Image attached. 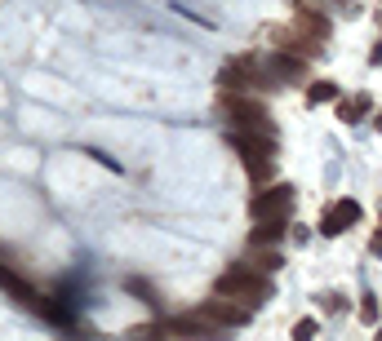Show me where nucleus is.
I'll use <instances>...</instances> for the list:
<instances>
[{"instance_id": "obj_6", "label": "nucleus", "mask_w": 382, "mask_h": 341, "mask_svg": "<svg viewBox=\"0 0 382 341\" xmlns=\"http://www.w3.org/2000/svg\"><path fill=\"white\" fill-rule=\"evenodd\" d=\"M0 288H5V292H14V301H23V306H36V310H45V301L36 297V288L23 279V275H14L9 266H0Z\"/></svg>"}, {"instance_id": "obj_5", "label": "nucleus", "mask_w": 382, "mask_h": 341, "mask_svg": "<svg viewBox=\"0 0 382 341\" xmlns=\"http://www.w3.org/2000/svg\"><path fill=\"white\" fill-rule=\"evenodd\" d=\"M356 222H360V204H356V200H338L333 208H324L320 235H342L347 226H356Z\"/></svg>"}, {"instance_id": "obj_7", "label": "nucleus", "mask_w": 382, "mask_h": 341, "mask_svg": "<svg viewBox=\"0 0 382 341\" xmlns=\"http://www.w3.org/2000/svg\"><path fill=\"white\" fill-rule=\"evenodd\" d=\"M267 75L294 84V80H302V75H307V62L294 58V53H272V58H267Z\"/></svg>"}, {"instance_id": "obj_8", "label": "nucleus", "mask_w": 382, "mask_h": 341, "mask_svg": "<svg viewBox=\"0 0 382 341\" xmlns=\"http://www.w3.org/2000/svg\"><path fill=\"white\" fill-rule=\"evenodd\" d=\"M369 107H374V102H369V93H356V98H347V102H342V107H338V120H347V125H356V120L365 116Z\"/></svg>"}, {"instance_id": "obj_2", "label": "nucleus", "mask_w": 382, "mask_h": 341, "mask_svg": "<svg viewBox=\"0 0 382 341\" xmlns=\"http://www.w3.org/2000/svg\"><path fill=\"white\" fill-rule=\"evenodd\" d=\"M227 120L236 134H258V138H272L276 142V125H272V111L254 98H227Z\"/></svg>"}, {"instance_id": "obj_14", "label": "nucleus", "mask_w": 382, "mask_h": 341, "mask_svg": "<svg viewBox=\"0 0 382 341\" xmlns=\"http://www.w3.org/2000/svg\"><path fill=\"white\" fill-rule=\"evenodd\" d=\"M369 249H374V253H378V257H382V231L374 235V244H369Z\"/></svg>"}, {"instance_id": "obj_12", "label": "nucleus", "mask_w": 382, "mask_h": 341, "mask_svg": "<svg viewBox=\"0 0 382 341\" xmlns=\"http://www.w3.org/2000/svg\"><path fill=\"white\" fill-rule=\"evenodd\" d=\"M360 319H365V324H374V319H378V301H374V297L360 301Z\"/></svg>"}, {"instance_id": "obj_13", "label": "nucleus", "mask_w": 382, "mask_h": 341, "mask_svg": "<svg viewBox=\"0 0 382 341\" xmlns=\"http://www.w3.org/2000/svg\"><path fill=\"white\" fill-rule=\"evenodd\" d=\"M342 306H347V301H342V297H338V292H333V297H324V310H333V315H338V310H342Z\"/></svg>"}, {"instance_id": "obj_9", "label": "nucleus", "mask_w": 382, "mask_h": 341, "mask_svg": "<svg viewBox=\"0 0 382 341\" xmlns=\"http://www.w3.org/2000/svg\"><path fill=\"white\" fill-rule=\"evenodd\" d=\"M307 102H311V107H324V102H338V84H333V80H315L311 89H307Z\"/></svg>"}, {"instance_id": "obj_1", "label": "nucleus", "mask_w": 382, "mask_h": 341, "mask_svg": "<svg viewBox=\"0 0 382 341\" xmlns=\"http://www.w3.org/2000/svg\"><path fill=\"white\" fill-rule=\"evenodd\" d=\"M218 292L227 301H236V306H245V310H254V306H263L267 297H272V283L263 279V270H249V266H236V270H227L218 279Z\"/></svg>"}, {"instance_id": "obj_15", "label": "nucleus", "mask_w": 382, "mask_h": 341, "mask_svg": "<svg viewBox=\"0 0 382 341\" xmlns=\"http://www.w3.org/2000/svg\"><path fill=\"white\" fill-rule=\"evenodd\" d=\"M378 129H382V116H378Z\"/></svg>"}, {"instance_id": "obj_11", "label": "nucleus", "mask_w": 382, "mask_h": 341, "mask_svg": "<svg viewBox=\"0 0 382 341\" xmlns=\"http://www.w3.org/2000/svg\"><path fill=\"white\" fill-rule=\"evenodd\" d=\"M294 341H315V319H298Z\"/></svg>"}, {"instance_id": "obj_3", "label": "nucleus", "mask_w": 382, "mask_h": 341, "mask_svg": "<svg viewBox=\"0 0 382 341\" xmlns=\"http://www.w3.org/2000/svg\"><path fill=\"white\" fill-rule=\"evenodd\" d=\"M231 142H236V151L245 155V168H249L254 177H267V173H272V151H276L272 138H258V134H231Z\"/></svg>"}, {"instance_id": "obj_4", "label": "nucleus", "mask_w": 382, "mask_h": 341, "mask_svg": "<svg viewBox=\"0 0 382 341\" xmlns=\"http://www.w3.org/2000/svg\"><path fill=\"white\" fill-rule=\"evenodd\" d=\"M289 208H294V186H285V182L254 195V217L258 222H285Z\"/></svg>"}, {"instance_id": "obj_16", "label": "nucleus", "mask_w": 382, "mask_h": 341, "mask_svg": "<svg viewBox=\"0 0 382 341\" xmlns=\"http://www.w3.org/2000/svg\"><path fill=\"white\" fill-rule=\"evenodd\" d=\"M378 341H382V333H378Z\"/></svg>"}, {"instance_id": "obj_10", "label": "nucleus", "mask_w": 382, "mask_h": 341, "mask_svg": "<svg viewBox=\"0 0 382 341\" xmlns=\"http://www.w3.org/2000/svg\"><path fill=\"white\" fill-rule=\"evenodd\" d=\"M280 235H285V222H258L249 240L254 244H272V240H280Z\"/></svg>"}]
</instances>
